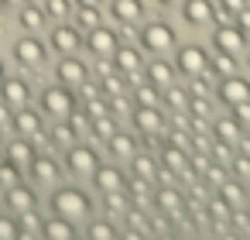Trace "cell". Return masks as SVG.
I'll list each match as a JSON object with an SVG mask.
<instances>
[{
	"label": "cell",
	"mask_w": 250,
	"mask_h": 240,
	"mask_svg": "<svg viewBox=\"0 0 250 240\" xmlns=\"http://www.w3.org/2000/svg\"><path fill=\"white\" fill-rule=\"evenodd\" d=\"M175 69L182 72V76H199V72H206L209 69V52L202 48V45H182L178 52H175Z\"/></svg>",
	"instance_id": "cell-7"
},
{
	"label": "cell",
	"mask_w": 250,
	"mask_h": 240,
	"mask_svg": "<svg viewBox=\"0 0 250 240\" xmlns=\"http://www.w3.org/2000/svg\"><path fill=\"white\" fill-rule=\"evenodd\" d=\"M52 144H55V148L76 144V134H72V127H69L65 120H55V127H52Z\"/></svg>",
	"instance_id": "cell-35"
},
{
	"label": "cell",
	"mask_w": 250,
	"mask_h": 240,
	"mask_svg": "<svg viewBox=\"0 0 250 240\" xmlns=\"http://www.w3.org/2000/svg\"><path fill=\"white\" fill-rule=\"evenodd\" d=\"M141 65H144V55H141V48L137 45H127V42H120L117 45V52H113V69H120V72H141Z\"/></svg>",
	"instance_id": "cell-19"
},
{
	"label": "cell",
	"mask_w": 250,
	"mask_h": 240,
	"mask_svg": "<svg viewBox=\"0 0 250 240\" xmlns=\"http://www.w3.org/2000/svg\"><path fill=\"white\" fill-rule=\"evenodd\" d=\"M165 103H168L171 110H182V107H188V93L171 83V86H165Z\"/></svg>",
	"instance_id": "cell-42"
},
{
	"label": "cell",
	"mask_w": 250,
	"mask_h": 240,
	"mask_svg": "<svg viewBox=\"0 0 250 240\" xmlns=\"http://www.w3.org/2000/svg\"><path fill=\"white\" fill-rule=\"evenodd\" d=\"M18 216H21V223H24V230H21V237H18V240H31V237H38V233H42V219L35 216V209L18 213Z\"/></svg>",
	"instance_id": "cell-39"
},
{
	"label": "cell",
	"mask_w": 250,
	"mask_h": 240,
	"mask_svg": "<svg viewBox=\"0 0 250 240\" xmlns=\"http://www.w3.org/2000/svg\"><path fill=\"white\" fill-rule=\"evenodd\" d=\"M233 165H236V172H240V175H250V161H247V158H236Z\"/></svg>",
	"instance_id": "cell-53"
},
{
	"label": "cell",
	"mask_w": 250,
	"mask_h": 240,
	"mask_svg": "<svg viewBox=\"0 0 250 240\" xmlns=\"http://www.w3.org/2000/svg\"><path fill=\"white\" fill-rule=\"evenodd\" d=\"M209 151H212V161H216V165H226V161H229V144H226V148L216 144V148H209Z\"/></svg>",
	"instance_id": "cell-49"
},
{
	"label": "cell",
	"mask_w": 250,
	"mask_h": 240,
	"mask_svg": "<svg viewBox=\"0 0 250 240\" xmlns=\"http://www.w3.org/2000/svg\"><path fill=\"white\" fill-rule=\"evenodd\" d=\"M89 117H103V113H110V107H106V100H89L86 107H83Z\"/></svg>",
	"instance_id": "cell-46"
},
{
	"label": "cell",
	"mask_w": 250,
	"mask_h": 240,
	"mask_svg": "<svg viewBox=\"0 0 250 240\" xmlns=\"http://www.w3.org/2000/svg\"><path fill=\"white\" fill-rule=\"evenodd\" d=\"M103 209H106V213H130V196H127V189H110V192H103Z\"/></svg>",
	"instance_id": "cell-28"
},
{
	"label": "cell",
	"mask_w": 250,
	"mask_h": 240,
	"mask_svg": "<svg viewBox=\"0 0 250 240\" xmlns=\"http://www.w3.org/2000/svg\"><path fill=\"white\" fill-rule=\"evenodd\" d=\"M103 89H106L110 96H124V93H127V72H120V69L106 72V76H103Z\"/></svg>",
	"instance_id": "cell-32"
},
{
	"label": "cell",
	"mask_w": 250,
	"mask_h": 240,
	"mask_svg": "<svg viewBox=\"0 0 250 240\" xmlns=\"http://www.w3.org/2000/svg\"><path fill=\"white\" fill-rule=\"evenodd\" d=\"M0 11H4V4H0Z\"/></svg>",
	"instance_id": "cell-59"
},
{
	"label": "cell",
	"mask_w": 250,
	"mask_h": 240,
	"mask_svg": "<svg viewBox=\"0 0 250 240\" xmlns=\"http://www.w3.org/2000/svg\"><path fill=\"white\" fill-rule=\"evenodd\" d=\"M14 182H21V165H14V161L4 154V158H0V185L7 189V185H14Z\"/></svg>",
	"instance_id": "cell-34"
},
{
	"label": "cell",
	"mask_w": 250,
	"mask_h": 240,
	"mask_svg": "<svg viewBox=\"0 0 250 240\" xmlns=\"http://www.w3.org/2000/svg\"><path fill=\"white\" fill-rule=\"evenodd\" d=\"M0 100H4L7 107H28L31 103V86H28V79H21V76H4L0 79Z\"/></svg>",
	"instance_id": "cell-9"
},
{
	"label": "cell",
	"mask_w": 250,
	"mask_h": 240,
	"mask_svg": "<svg viewBox=\"0 0 250 240\" xmlns=\"http://www.w3.org/2000/svg\"><path fill=\"white\" fill-rule=\"evenodd\" d=\"M65 165H69L72 175H79V178H93V172H96L103 161H100L96 148H89V144H69V148H65Z\"/></svg>",
	"instance_id": "cell-4"
},
{
	"label": "cell",
	"mask_w": 250,
	"mask_h": 240,
	"mask_svg": "<svg viewBox=\"0 0 250 240\" xmlns=\"http://www.w3.org/2000/svg\"><path fill=\"white\" fill-rule=\"evenodd\" d=\"M182 18L192 28H206V24L216 21V4H212V0H185V4H182Z\"/></svg>",
	"instance_id": "cell-15"
},
{
	"label": "cell",
	"mask_w": 250,
	"mask_h": 240,
	"mask_svg": "<svg viewBox=\"0 0 250 240\" xmlns=\"http://www.w3.org/2000/svg\"><path fill=\"white\" fill-rule=\"evenodd\" d=\"M110 18L117 24H141L144 21V4L141 0H110Z\"/></svg>",
	"instance_id": "cell-18"
},
{
	"label": "cell",
	"mask_w": 250,
	"mask_h": 240,
	"mask_svg": "<svg viewBox=\"0 0 250 240\" xmlns=\"http://www.w3.org/2000/svg\"><path fill=\"white\" fill-rule=\"evenodd\" d=\"M4 202H7V209H11V213H28V209H35V206H38V196H35V189H31V185L14 182V185H7V189H4Z\"/></svg>",
	"instance_id": "cell-16"
},
{
	"label": "cell",
	"mask_w": 250,
	"mask_h": 240,
	"mask_svg": "<svg viewBox=\"0 0 250 240\" xmlns=\"http://www.w3.org/2000/svg\"><path fill=\"white\" fill-rule=\"evenodd\" d=\"M106 148H110V154H113V158H130L137 144H134V137H130V134H124V131H113V134L106 137Z\"/></svg>",
	"instance_id": "cell-26"
},
{
	"label": "cell",
	"mask_w": 250,
	"mask_h": 240,
	"mask_svg": "<svg viewBox=\"0 0 250 240\" xmlns=\"http://www.w3.org/2000/svg\"><path fill=\"white\" fill-rule=\"evenodd\" d=\"M83 96H89V100H93V96H100V86H93L89 79H83Z\"/></svg>",
	"instance_id": "cell-52"
},
{
	"label": "cell",
	"mask_w": 250,
	"mask_h": 240,
	"mask_svg": "<svg viewBox=\"0 0 250 240\" xmlns=\"http://www.w3.org/2000/svg\"><path fill=\"white\" fill-rule=\"evenodd\" d=\"M209 69H212V72H219V76L236 72V59H233V52H219L216 59H209Z\"/></svg>",
	"instance_id": "cell-38"
},
{
	"label": "cell",
	"mask_w": 250,
	"mask_h": 240,
	"mask_svg": "<svg viewBox=\"0 0 250 240\" xmlns=\"http://www.w3.org/2000/svg\"><path fill=\"white\" fill-rule=\"evenodd\" d=\"M171 45H175V31H171L168 21H147V24H141V31H137V48H144V52H151V55H161V52H168Z\"/></svg>",
	"instance_id": "cell-3"
},
{
	"label": "cell",
	"mask_w": 250,
	"mask_h": 240,
	"mask_svg": "<svg viewBox=\"0 0 250 240\" xmlns=\"http://www.w3.org/2000/svg\"><path fill=\"white\" fill-rule=\"evenodd\" d=\"M216 7H219V14H223V18H236V14L247 7V0H219Z\"/></svg>",
	"instance_id": "cell-44"
},
{
	"label": "cell",
	"mask_w": 250,
	"mask_h": 240,
	"mask_svg": "<svg viewBox=\"0 0 250 240\" xmlns=\"http://www.w3.org/2000/svg\"><path fill=\"white\" fill-rule=\"evenodd\" d=\"M72 4H76V7H100L103 0H72Z\"/></svg>",
	"instance_id": "cell-56"
},
{
	"label": "cell",
	"mask_w": 250,
	"mask_h": 240,
	"mask_svg": "<svg viewBox=\"0 0 250 240\" xmlns=\"http://www.w3.org/2000/svg\"><path fill=\"white\" fill-rule=\"evenodd\" d=\"M158 4H161V7H182L185 0H158Z\"/></svg>",
	"instance_id": "cell-57"
},
{
	"label": "cell",
	"mask_w": 250,
	"mask_h": 240,
	"mask_svg": "<svg viewBox=\"0 0 250 240\" xmlns=\"http://www.w3.org/2000/svg\"><path fill=\"white\" fill-rule=\"evenodd\" d=\"M209 213H212L216 219H223V216H229V202H226V199H212V202H209Z\"/></svg>",
	"instance_id": "cell-48"
},
{
	"label": "cell",
	"mask_w": 250,
	"mask_h": 240,
	"mask_svg": "<svg viewBox=\"0 0 250 240\" xmlns=\"http://www.w3.org/2000/svg\"><path fill=\"white\" fill-rule=\"evenodd\" d=\"M86 237H89V240H117V226H113L110 219H93V223L86 226Z\"/></svg>",
	"instance_id": "cell-31"
},
{
	"label": "cell",
	"mask_w": 250,
	"mask_h": 240,
	"mask_svg": "<svg viewBox=\"0 0 250 240\" xmlns=\"http://www.w3.org/2000/svg\"><path fill=\"white\" fill-rule=\"evenodd\" d=\"M42 237L45 240H76V226H72V219L52 213V219L42 223Z\"/></svg>",
	"instance_id": "cell-21"
},
{
	"label": "cell",
	"mask_w": 250,
	"mask_h": 240,
	"mask_svg": "<svg viewBox=\"0 0 250 240\" xmlns=\"http://www.w3.org/2000/svg\"><path fill=\"white\" fill-rule=\"evenodd\" d=\"M76 24H79L83 31H89V28L103 24V18H100V7H79V11H76Z\"/></svg>",
	"instance_id": "cell-37"
},
{
	"label": "cell",
	"mask_w": 250,
	"mask_h": 240,
	"mask_svg": "<svg viewBox=\"0 0 250 240\" xmlns=\"http://www.w3.org/2000/svg\"><path fill=\"white\" fill-rule=\"evenodd\" d=\"M48 48H55L59 55H72L76 48H83V38H79V28H72V24H55L52 28V35H48Z\"/></svg>",
	"instance_id": "cell-11"
},
{
	"label": "cell",
	"mask_w": 250,
	"mask_h": 240,
	"mask_svg": "<svg viewBox=\"0 0 250 240\" xmlns=\"http://www.w3.org/2000/svg\"><path fill=\"white\" fill-rule=\"evenodd\" d=\"M45 14L52 21H65L72 14V0H45Z\"/></svg>",
	"instance_id": "cell-36"
},
{
	"label": "cell",
	"mask_w": 250,
	"mask_h": 240,
	"mask_svg": "<svg viewBox=\"0 0 250 240\" xmlns=\"http://www.w3.org/2000/svg\"><path fill=\"white\" fill-rule=\"evenodd\" d=\"M212 131H216V137L219 141H226V144H240V137H243V131H240V120H216L212 124Z\"/></svg>",
	"instance_id": "cell-29"
},
{
	"label": "cell",
	"mask_w": 250,
	"mask_h": 240,
	"mask_svg": "<svg viewBox=\"0 0 250 240\" xmlns=\"http://www.w3.org/2000/svg\"><path fill=\"white\" fill-rule=\"evenodd\" d=\"M236 28H240V31H250V7H243V11L236 14Z\"/></svg>",
	"instance_id": "cell-51"
},
{
	"label": "cell",
	"mask_w": 250,
	"mask_h": 240,
	"mask_svg": "<svg viewBox=\"0 0 250 240\" xmlns=\"http://www.w3.org/2000/svg\"><path fill=\"white\" fill-rule=\"evenodd\" d=\"M137 103H144V107H158L161 103V96H158V86L154 83H137Z\"/></svg>",
	"instance_id": "cell-40"
},
{
	"label": "cell",
	"mask_w": 250,
	"mask_h": 240,
	"mask_svg": "<svg viewBox=\"0 0 250 240\" xmlns=\"http://www.w3.org/2000/svg\"><path fill=\"white\" fill-rule=\"evenodd\" d=\"M192 83H188V89L195 93V96H206L209 93V79H206V72H199V76H188Z\"/></svg>",
	"instance_id": "cell-45"
},
{
	"label": "cell",
	"mask_w": 250,
	"mask_h": 240,
	"mask_svg": "<svg viewBox=\"0 0 250 240\" xmlns=\"http://www.w3.org/2000/svg\"><path fill=\"white\" fill-rule=\"evenodd\" d=\"M11 127H14L21 137H42V134H45V117L35 113L31 107H18L14 117H11Z\"/></svg>",
	"instance_id": "cell-13"
},
{
	"label": "cell",
	"mask_w": 250,
	"mask_h": 240,
	"mask_svg": "<svg viewBox=\"0 0 250 240\" xmlns=\"http://www.w3.org/2000/svg\"><path fill=\"white\" fill-rule=\"evenodd\" d=\"M4 154H7V158H11L14 165H21V168H24V165H28V161H31V158H35L38 151H35L31 137H21V134H18L14 141H7V151H4Z\"/></svg>",
	"instance_id": "cell-22"
},
{
	"label": "cell",
	"mask_w": 250,
	"mask_h": 240,
	"mask_svg": "<svg viewBox=\"0 0 250 240\" xmlns=\"http://www.w3.org/2000/svg\"><path fill=\"white\" fill-rule=\"evenodd\" d=\"M55 79H59L62 86H83V79H89V69H86V62L76 59V52H72V55H62V59H59Z\"/></svg>",
	"instance_id": "cell-10"
},
{
	"label": "cell",
	"mask_w": 250,
	"mask_h": 240,
	"mask_svg": "<svg viewBox=\"0 0 250 240\" xmlns=\"http://www.w3.org/2000/svg\"><path fill=\"white\" fill-rule=\"evenodd\" d=\"M0 4H4V7H18V11H21L24 4H31V0H0Z\"/></svg>",
	"instance_id": "cell-55"
},
{
	"label": "cell",
	"mask_w": 250,
	"mask_h": 240,
	"mask_svg": "<svg viewBox=\"0 0 250 240\" xmlns=\"http://www.w3.org/2000/svg\"><path fill=\"white\" fill-rule=\"evenodd\" d=\"M0 79H4V62H0Z\"/></svg>",
	"instance_id": "cell-58"
},
{
	"label": "cell",
	"mask_w": 250,
	"mask_h": 240,
	"mask_svg": "<svg viewBox=\"0 0 250 240\" xmlns=\"http://www.w3.org/2000/svg\"><path fill=\"white\" fill-rule=\"evenodd\" d=\"M158 206H161V213L178 216V213H182V196H178L171 185H161V189H158Z\"/></svg>",
	"instance_id": "cell-30"
},
{
	"label": "cell",
	"mask_w": 250,
	"mask_h": 240,
	"mask_svg": "<svg viewBox=\"0 0 250 240\" xmlns=\"http://www.w3.org/2000/svg\"><path fill=\"white\" fill-rule=\"evenodd\" d=\"M127 161H130V175H134V178H141V182H154V178H158V165H154V158L134 151Z\"/></svg>",
	"instance_id": "cell-24"
},
{
	"label": "cell",
	"mask_w": 250,
	"mask_h": 240,
	"mask_svg": "<svg viewBox=\"0 0 250 240\" xmlns=\"http://www.w3.org/2000/svg\"><path fill=\"white\" fill-rule=\"evenodd\" d=\"M216 189H219V199H226L229 206H236V202L243 199V189H240L236 182H219Z\"/></svg>",
	"instance_id": "cell-43"
},
{
	"label": "cell",
	"mask_w": 250,
	"mask_h": 240,
	"mask_svg": "<svg viewBox=\"0 0 250 240\" xmlns=\"http://www.w3.org/2000/svg\"><path fill=\"white\" fill-rule=\"evenodd\" d=\"M93 185L100 192H110V189H127V175L117 168V165H100L93 172Z\"/></svg>",
	"instance_id": "cell-20"
},
{
	"label": "cell",
	"mask_w": 250,
	"mask_h": 240,
	"mask_svg": "<svg viewBox=\"0 0 250 240\" xmlns=\"http://www.w3.org/2000/svg\"><path fill=\"white\" fill-rule=\"evenodd\" d=\"M233 110H236L240 120H250V103H240V107H233Z\"/></svg>",
	"instance_id": "cell-54"
},
{
	"label": "cell",
	"mask_w": 250,
	"mask_h": 240,
	"mask_svg": "<svg viewBox=\"0 0 250 240\" xmlns=\"http://www.w3.org/2000/svg\"><path fill=\"white\" fill-rule=\"evenodd\" d=\"M161 161H165V168H168L171 175H182V172L188 168V154H185L182 148H175V144H165V151H161Z\"/></svg>",
	"instance_id": "cell-27"
},
{
	"label": "cell",
	"mask_w": 250,
	"mask_h": 240,
	"mask_svg": "<svg viewBox=\"0 0 250 240\" xmlns=\"http://www.w3.org/2000/svg\"><path fill=\"white\" fill-rule=\"evenodd\" d=\"M14 59H18L24 69H38V65H45V59H48V45L38 42V38L28 31L24 38L14 42Z\"/></svg>",
	"instance_id": "cell-6"
},
{
	"label": "cell",
	"mask_w": 250,
	"mask_h": 240,
	"mask_svg": "<svg viewBox=\"0 0 250 240\" xmlns=\"http://www.w3.org/2000/svg\"><path fill=\"white\" fill-rule=\"evenodd\" d=\"M21 237V223L7 213H0V240H18Z\"/></svg>",
	"instance_id": "cell-41"
},
{
	"label": "cell",
	"mask_w": 250,
	"mask_h": 240,
	"mask_svg": "<svg viewBox=\"0 0 250 240\" xmlns=\"http://www.w3.org/2000/svg\"><path fill=\"white\" fill-rule=\"evenodd\" d=\"M28 168H31V182H35V185H55L59 175H62L59 158H52V154H35V158L28 161Z\"/></svg>",
	"instance_id": "cell-14"
},
{
	"label": "cell",
	"mask_w": 250,
	"mask_h": 240,
	"mask_svg": "<svg viewBox=\"0 0 250 240\" xmlns=\"http://www.w3.org/2000/svg\"><path fill=\"white\" fill-rule=\"evenodd\" d=\"M48 206H52L55 216H65V219H86V216L93 213V199H89L79 185H62V189H55L52 199H48Z\"/></svg>",
	"instance_id": "cell-1"
},
{
	"label": "cell",
	"mask_w": 250,
	"mask_h": 240,
	"mask_svg": "<svg viewBox=\"0 0 250 240\" xmlns=\"http://www.w3.org/2000/svg\"><path fill=\"white\" fill-rule=\"evenodd\" d=\"M117 131V120H113V113H103V117H93V127H89V134L96 137V141H106L110 134Z\"/></svg>",
	"instance_id": "cell-33"
},
{
	"label": "cell",
	"mask_w": 250,
	"mask_h": 240,
	"mask_svg": "<svg viewBox=\"0 0 250 240\" xmlns=\"http://www.w3.org/2000/svg\"><path fill=\"white\" fill-rule=\"evenodd\" d=\"M216 96H219V103H226V107L233 110V107H240V103H250V83H247L243 76L229 72V76H223V83L216 86Z\"/></svg>",
	"instance_id": "cell-8"
},
{
	"label": "cell",
	"mask_w": 250,
	"mask_h": 240,
	"mask_svg": "<svg viewBox=\"0 0 250 240\" xmlns=\"http://www.w3.org/2000/svg\"><path fill=\"white\" fill-rule=\"evenodd\" d=\"M130 124L144 134V137H154L161 127H165V120H161V110L158 107H144V103H137L134 107V113H130Z\"/></svg>",
	"instance_id": "cell-17"
},
{
	"label": "cell",
	"mask_w": 250,
	"mask_h": 240,
	"mask_svg": "<svg viewBox=\"0 0 250 240\" xmlns=\"http://www.w3.org/2000/svg\"><path fill=\"white\" fill-rule=\"evenodd\" d=\"M188 107H192V117H209V103H206V96L188 100Z\"/></svg>",
	"instance_id": "cell-47"
},
{
	"label": "cell",
	"mask_w": 250,
	"mask_h": 240,
	"mask_svg": "<svg viewBox=\"0 0 250 240\" xmlns=\"http://www.w3.org/2000/svg\"><path fill=\"white\" fill-rule=\"evenodd\" d=\"M21 28L24 31H38V28H45L48 24V14H45V7H35V4H24L21 7Z\"/></svg>",
	"instance_id": "cell-25"
},
{
	"label": "cell",
	"mask_w": 250,
	"mask_h": 240,
	"mask_svg": "<svg viewBox=\"0 0 250 240\" xmlns=\"http://www.w3.org/2000/svg\"><path fill=\"white\" fill-rule=\"evenodd\" d=\"M76 107H79V100H76L72 86L55 83V86H48V89L42 93V113H45V117H52V120H65Z\"/></svg>",
	"instance_id": "cell-2"
},
{
	"label": "cell",
	"mask_w": 250,
	"mask_h": 240,
	"mask_svg": "<svg viewBox=\"0 0 250 240\" xmlns=\"http://www.w3.org/2000/svg\"><path fill=\"white\" fill-rule=\"evenodd\" d=\"M212 45H216V52H240V48H247V31H240L236 24H216V31H212Z\"/></svg>",
	"instance_id": "cell-12"
},
{
	"label": "cell",
	"mask_w": 250,
	"mask_h": 240,
	"mask_svg": "<svg viewBox=\"0 0 250 240\" xmlns=\"http://www.w3.org/2000/svg\"><path fill=\"white\" fill-rule=\"evenodd\" d=\"M175 65H168V62H161V59H154L147 69H144V76H147V83H154L158 89H165V86H171L175 83Z\"/></svg>",
	"instance_id": "cell-23"
},
{
	"label": "cell",
	"mask_w": 250,
	"mask_h": 240,
	"mask_svg": "<svg viewBox=\"0 0 250 240\" xmlns=\"http://www.w3.org/2000/svg\"><path fill=\"white\" fill-rule=\"evenodd\" d=\"M117 45H120V35L113 28H106V24L89 28V35H86V48H89L93 59H113Z\"/></svg>",
	"instance_id": "cell-5"
},
{
	"label": "cell",
	"mask_w": 250,
	"mask_h": 240,
	"mask_svg": "<svg viewBox=\"0 0 250 240\" xmlns=\"http://www.w3.org/2000/svg\"><path fill=\"white\" fill-rule=\"evenodd\" d=\"M11 117H14V107H7L4 100H0V131L11 127Z\"/></svg>",
	"instance_id": "cell-50"
}]
</instances>
